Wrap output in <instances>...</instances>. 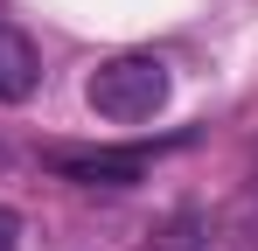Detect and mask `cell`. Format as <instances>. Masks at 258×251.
Here are the masks:
<instances>
[{
	"label": "cell",
	"mask_w": 258,
	"mask_h": 251,
	"mask_svg": "<svg viewBox=\"0 0 258 251\" xmlns=\"http://www.w3.org/2000/svg\"><path fill=\"white\" fill-rule=\"evenodd\" d=\"M168 105V63L161 56H112L91 70V112L112 126H140Z\"/></svg>",
	"instance_id": "6da1fadb"
},
{
	"label": "cell",
	"mask_w": 258,
	"mask_h": 251,
	"mask_svg": "<svg viewBox=\"0 0 258 251\" xmlns=\"http://www.w3.org/2000/svg\"><path fill=\"white\" fill-rule=\"evenodd\" d=\"M35 84H42L35 42L21 35V28H0V105H21V98H35Z\"/></svg>",
	"instance_id": "7a4b0ae2"
},
{
	"label": "cell",
	"mask_w": 258,
	"mask_h": 251,
	"mask_svg": "<svg viewBox=\"0 0 258 251\" xmlns=\"http://www.w3.org/2000/svg\"><path fill=\"white\" fill-rule=\"evenodd\" d=\"M56 167L77 181H133L147 167V154H56Z\"/></svg>",
	"instance_id": "3957f363"
},
{
	"label": "cell",
	"mask_w": 258,
	"mask_h": 251,
	"mask_svg": "<svg viewBox=\"0 0 258 251\" xmlns=\"http://www.w3.org/2000/svg\"><path fill=\"white\" fill-rule=\"evenodd\" d=\"M0 251H21V223H14V209H0Z\"/></svg>",
	"instance_id": "277c9868"
}]
</instances>
